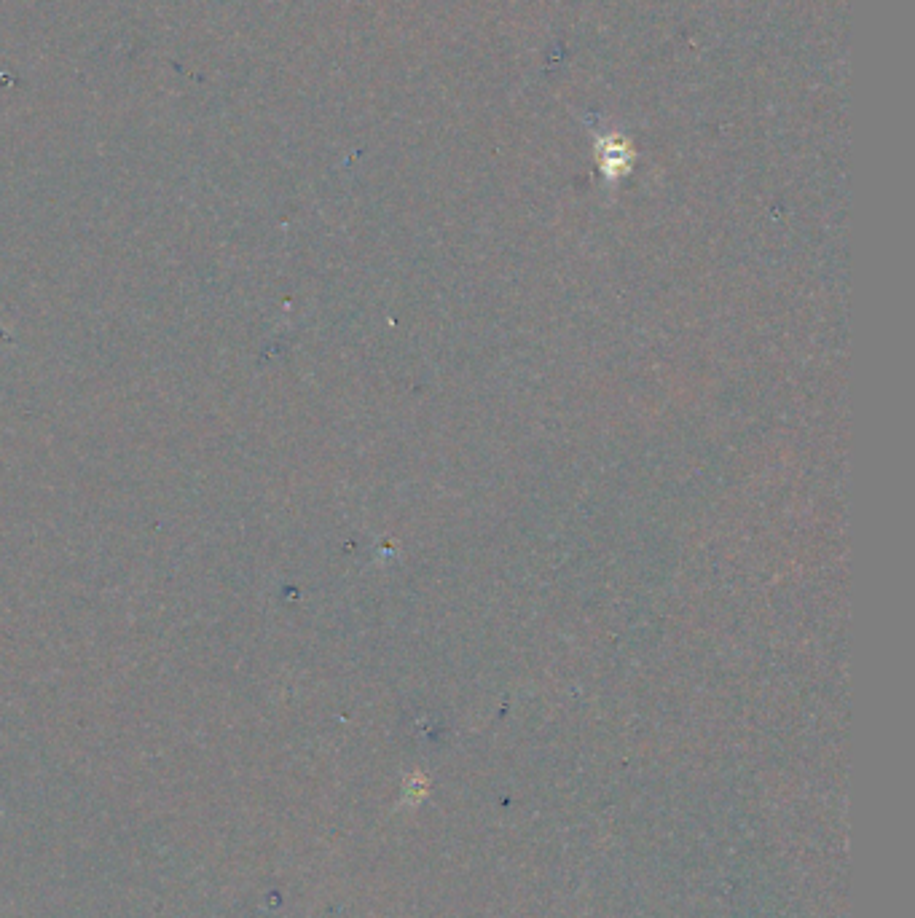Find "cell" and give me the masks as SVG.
<instances>
[{
    "mask_svg": "<svg viewBox=\"0 0 915 918\" xmlns=\"http://www.w3.org/2000/svg\"><path fill=\"white\" fill-rule=\"evenodd\" d=\"M599 153H602V170L615 178L620 172H626L628 159H631V153H628V145L620 140L618 135L604 137L602 143H599Z\"/></svg>",
    "mask_w": 915,
    "mask_h": 918,
    "instance_id": "1",
    "label": "cell"
}]
</instances>
